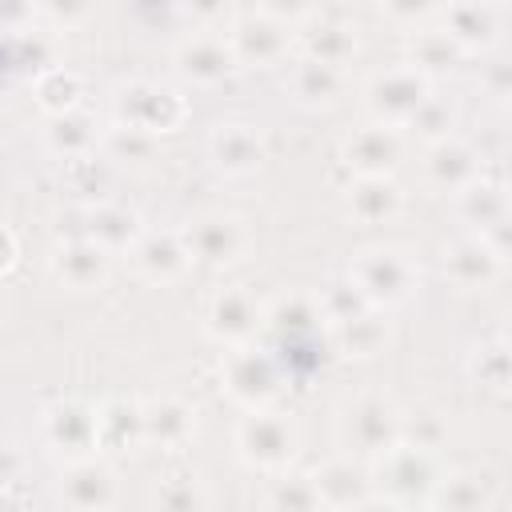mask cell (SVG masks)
Segmentation results:
<instances>
[{"label":"cell","instance_id":"obj_1","mask_svg":"<svg viewBox=\"0 0 512 512\" xmlns=\"http://www.w3.org/2000/svg\"><path fill=\"white\" fill-rule=\"evenodd\" d=\"M440 452L416 448L408 440L388 444L380 456L368 460V484L376 504L392 508H412V504H432V492L440 484Z\"/></svg>","mask_w":512,"mask_h":512},{"label":"cell","instance_id":"obj_2","mask_svg":"<svg viewBox=\"0 0 512 512\" xmlns=\"http://www.w3.org/2000/svg\"><path fill=\"white\" fill-rule=\"evenodd\" d=\"M348 276L356 280V288L368 296V304L376 308H400L404 300H412V292L420 288V264L408 248L400 244H372L360 248L348 264Z\"/></svg>","mask_w":512,"mask_h":512},{"label":"cell","instance_id":"obj_3","mask_svg":"<svg viewBox=\"0 0 512 512\" xmlns=\"http://www.w3.org/2000/svg\"><path fill=\"white\" fill-rule=\"evenodd\" d=\"M232 444L248 468L276 476V472L292 468V460L300 452V428H296L292 412L264 404V408H248V416L236 424Z\"/></svg>","mask_w":512,"mask_h":512},{"label":"cell","instance_id":"obj_4","mask_svg":"<svg viewBox=\"0 0 512 512\" xmlns=\"http://www.w3.org/2000/svg\"><path fill=\"white\" fill-rule=\"evenodd\" d=\"M336 440H340L344 456L372 460L388 444L400 440V408L388 396H380V392L348 396L336 408Z\"/></svg>","mask_w":512,"mask_h":512},{"label":"cell","instance_id":"obj_5","mask_svg":"<svg viewBox=\"0 0 512 512\" xmlns=\"http://www.w3.org/2000/svg\"><path fill=\"white\" fill-rule=\"evenodd\" d=\"M112 108H116L120 124H132L148 136L172 132L188 116V100L176 88L160 84V80H124V84H116Z\"/></svg>","mask_w":512,"mask_h":512},{"label":"cell","instance_id":"obj_6","mask_svg":"<svg viewBox=\"0 0 512 512\" xmlns=\"http://www.w3.org/2000/svg\"><path fill=\"white\" fill-rule=\"evenodd\" d=\"M220 380H224V392H228L240 408H264V404H272L276 392H280V360L268 356L264 348L232 344V348L224 352Z\"/></svg>","mask_w":512,"mask_h":512},{"label":"cell","instance_id":"obj_7","mask_svg":"<svg viewBox=\"0 0 512 512\" xmlns=\"http://www.w3.org/2000/svg\"><path fill=\"white\" fill-rule=\"evenodd\" d=\"M428 92H432L428 76L404 60V64H396V68L376 72V76L364 84V104H368L372 120L404 128V124H408V116L424 104V96H428Z\"/></svg>","mask_w":512,"mask_h":512},{"label":"cell","instance_id":"obj_8","mask_svg":"<svg viewBox=\"0 0 512 512\" xmlns=\"http://www.w3.org/2000/svg\"><path fill=\"white\" fill-rule=\"evenodd\" d=\"M40 440L60 460H80L100 448L96 408L84 400H56L40 412Z\"/></svg>","mask_w":512,"mask_h":512},{"label":"cell","instance_id":"obj_9","mask_svg":"<svg viewBox=\"0 0 512 512\" xmlns=\"http://www.w3.org/2000/svg\"><path fill=\"white\" fill-rule=\"evenodd\" d=\"M292 32L296 28H288L264 12H252V16H240L224 36H228L240 68H276V64H288V52L296 48Z\"/></svg>","mask_w":512,"mask_h":512},{"label":"cell","instance_id":"obj_10","mask_svg":"<svg viewBox=\"0 0 512 512\" xmlns=\"http://www.w3.org/2000/svg\"><path fill=\"white\" fill-rule=\"evenodd\" d=\"M204 328H208L212 340H220L228 348L232 344H252L256 332L264 328V304L244 284H228V288L212 292L208 312H204Z\"/></svg>","mask_w":512,"mask_h":512},{"label":"cell","instance_id":"obj_11","mask_svg":"<svg viewBox=\"0 0 512 512\" xmlns=\"http://www.w3.org/2000/svg\"><path fill=\"white\" fill-rule=\"evenodd\" d=\"M172 64L180 72L184 84H196V88H212V84H224L240 64L232 56V44L224 32H212V28H200L192 32L188 40L176 44L172 52Z\"/></svg>","mask_w":512,"mask_h":512},{"label":"cell","instance_id":"obj_12","mask_svg":"<svg viewBox=\"0 0 512 512\" xmlns=\"http://www.w3.org/2000/svg\"><path fill=\"white\" fill-rule=\"evenodd\" d=\"M400 152H404L400 128L396 124H380V120L360 124L340 140V160L356 176H388L400 164Z\"/></svg>","mask_w":512,"mask_h":512},{"label":"cell","instance_id":"obj_13","mask_svg":"<svg viewBox=\"0 0 512 512\" xmlns=\"http://www.w3.org/2000/svg\"><path fill=\"white\" fill-rule=\"evenodd\" d=\"M184 244H188L192 260L224 268V264H236L248 252V228L232 212H204L184 228Z\"/></svg>","mask_w":512,"mask_h":512},{"label":"cell","instance_id":"obj_14","mask_svg":"<svg viewBox=\"0 0 512 512\" xmlns=\"http://www.w3.org/2000/svg\"><path fill=\"white\" fill-rule=\"evenodd\" d=\"M56 496H60V504L84 508V512L112 508L116 504V472L104 460H96V452L80 456V460H64L60 480H56Z\"/></svg>","mask_w":512,"mask_h":512},{"label":"cell","instance_id":"obj_15","mask_svg":"<svg viewBox=\"0 0 512 512\" xmlns=\"http://www.w3.org/2000/svg\"><path fill=\"white\" fill-rule=\"evenodd\" d=\"M128 260L140 280L148 284H172L188 272L192 252L184 244V232H140L136 244L128 248Z\"/></svg>","mask_w":512,"mask_h":512},{"label":"cell","instance_id":"obj_16","mask_svg":"<svg viewBox=\"0 0 512 512\" xmlns=\"http://www.w3.org/2000/svg\"><path fill=\"white\" fill-rule=\"evenodd\" d=\"M308 476L316 484L320 508H364V504H376L372 500V484H368V468L356 456H336V460L320 464Z\"/></svg>","mask_w":512,"mask_h":512},{"label":"cell","instance_id":"obj_17","mask_svg":"<svg viewBox=\"0 0 512 512\" xmlns=\"http://www.w3.org/2000/svg\"><path fill=\"white\" fill-rule=\"evenodd\" d=\"M500 264L504 256L480 236V232H468L460 236L452 248H444V276L464 288V292H476V288H488L496 276H500Z\"/></svg>","mask_w":512,"mask_h":512},{"label":"cell","instance_id":"obj_18","mask_svg":"<svg viewBox=\"0 0 512 512\" xmlns=\"http://www.w3.org/2000/svg\"><path fill=\"white\" fill-rule=\"evenodd\" d=\"M208 156H212V168L224 176H252L264 160V140L252 124L228 120V124H216V132L208 136Z\"/></svg>","mask_w":512,"mask_h":512},{"label":"cell","instance_id":"obj_19","mask_svg":"<svg viewBox=\"0 0 512 512\" xmlns=\"http://www.w3.org/2000/svg\"><path fill=\"white\" fill-rule=\"evenodd\" d=\"M108 268H112V252H104L100 244H92L88 236H76L68 244H60L52 252V276L72 288V292H92L108 280Z\"/></svg>","mask_w":512,"mask_h":512},{"label":"cell","instance_id":"obj_20","mask_svg":"<svg viewBox=\"0 0 512 512\" xmlns=\"http://www.w3.org/2000/svg\"><path fill=\"white\" fill-rule=\"evenodd\" d=\"M284 88L292 92V100L300 108H332L344 96L348 76L336 64H324V60H312V56H296L288 64V84Z\"/></svg>","mask_w":512,"mask_h":512},{"label":"cell","instance_id":"obj_21","mask_svg":"<svg viewBox=\"0 0 512 512\" xmlns=\"http://www.w3.org/2000/svg\"><path fill=\"white\" fill-rule=\"evenodd\" d=\"M400 204H404V192L388 176H360L344 196V212L356 224H388L400 216Z\"/></svg>","mask_w":512,"mask_h":512},{"label":"cell","instance_id":"obj_22","mask_svg":"<svg viewBox=\"0 0 512 512\" xmlns=\"http://www.w3.org/2000/svg\"><path fill=\"white\" fill-rule=\"evenodd\" d=\"M424 176H428V184H432V188H440V192H460L468 180H476V176H480V168H476V152H472L468 144H460V140L444 136V140L428 144Z\"/></svg>","mask_w":512,"mask_h":512},{"label":"cell","instance_id":"obj_23","mask_svg":"<svg viewBox=\"0 0 512 512\" xmlns=\"http://www.w3.org/2000/svg\"><path fill=\"white\" fill-rule=\"evenodd\" d=\"M196 432V408H188L176 396H160L144 404V444L180 448Z\"/></svg>","mask_w":512,"mask_h":512},{"label":"cell","instance_id":"obj_24","mask_svg":"<svg viewBox=\"0 0 512 512\" xmlns=\"http://www.w3.org/2000/svg\"><path fill=\"white\" fill-rule=\"evenodd\" d=\"M88 224H84V236L92 240V244H100L104 252H128L132 244H136V236L144 232V224H140V216L132 212V208H124V204H92L88 208V216H84Z\"/></svg>","mask_w":512,"mask_h":512},{"label":"cell","instance_id":"obj_25","mask_svg":"<svg viewBox=\"0 0 512 512\" xmlns=\"http://www.w3.org/2000/svg\"><path fill=\"white\" fill-rule=\"evenodd\" d=\"M320 320L324 316H320L316 296H280L276 304L264 308V328L280 340V348H292L304 336H312Z\"/></svg>","mask_w":512,"mask_h":512},{"label":"cell","instance_id":"obj_26","mask_svg":"<svg viewBox=\"0 0 512 512\" xmlns=\"http://www.w3.org/2000/svg\"><path fill=\"white\" fill-rule=\"evenodd\" d=\"M332 344L340 356H352V360H368L376 356L384 344H388V320H384V308H364L340 324H332Z\"/></svg>","mask_w":512,"mask_h":512},{"label":"cell","instance_id":"obj_27","mask_svg":"<svg viewBox=\"0 0 512 512\" xmlns=\"http://www.w3.org/2000/svg\"><path fill=\"white\" fill-rule=\"evenodd\" d=\"M296 48H300V56H312V60H324V64H336V68H348V60L356 56L360 40H356V28H348V24L312 20L296 36Z\"/></svg>","mask_w":512,"mask_h":512},{"label":"cell","instance_id":"obj_28","mask_svg":"<svg viewBox=\"0 0 512 512\" xmlns=\"http://www.w3.org/2000/svg\"><path fill=\"white\" fill-rule=\"evenodd\" d=\"M444 32L468 52L496 40V4L488 0H452L444 8Z\"/></svg>","mask_w":512,"mask_h":512},{"label":"cell","instance_id":"obj_29","mask_svg":"<svg viewBox=\"0 0 512 512\" xmlns=\"http://www.w3.org/2000/svg\"><path fill=\"white\" fill-rule=\"evenodd\" d=\"M44 144L64 160H80L100 144V128H96V120L88 112L68 108V112H56L52 124L44 128Z\"/></svg>","mask_w":512,"mask_h":512},{"label":"cell","instance_id":"obj_30","mask_svg":"<svg viewBox=\"0 0 512 512\" xmlns=\"http://www.w3.org/2000/svg\"><path fill=\"white\" fill-rule=\"evenodd\" d=\"M456 216L472 228V232H488L496 228L504 216H508V204H504V188L492 184V180H468L460 192H456Z\"/></svg>","mask_w":512,"mask_h":512},{"label":"cell","instance_id":"obj_31","mask_svg":"<svg viewBox=\"0 0 512 512\" xmlns=\"http://www.w3.org/2000/svg\"><path fill=\"white\" fill-rule=\"evenodd\" d=\"M96 424H100V448H136L144 444V404L136 400H108L96 408Z\"/></svg>","mask_w":512,"mask_h":512},{"label":"cell","instance_id":"obj_32","mask_svg":"<svg viewBox=\"0 0 512 512\" xmlns=\"http://www.w3.org/2000/svg\"><path fill=\"white\" fill-rule=\"evenodd\" d=\"M492 500H496V480L480 468L444 472L432 492V504H444V508H488Z\"/></svg>","mask_w":512,"mask_h":512},{"label":"cell","instance_id":"obj_33","mask_svg":"<svg viewBox=\"0 0 512 512\" xmlns=\"http://www.w3.org/2000/svg\"><path fill=\"white\" fill-rule=\"evenodd\" d=\"M460 56H464V48H460L444 28H420V32L408 40V64L420 68L424 76H428V72H440V68H452Z\"/></svg>","mask_w":512,"mask_h":512},{"label":"cell","instance_id":"obj_34","mask_svg":"<svg viewBox=\"0 0 512 512\" xmlns=\"http://www.w3.org/2000/svg\"><path fill=\"white\" fill-rule=\"evenodd\" d=\"M316 304H320V316L328 320V324H340V320H348V316H356V312H364V308H376V304H368V296L356 288V280L344 272V276H332L320 292H316Z\"/></svg>","mask_w":512,"mask_h":512},{"label":"cell","instance_id":"obj_35","mask_svg":"<svg viewBox=\"0 0 512 512\" xmlns=\"http://www.w3.org/2000/svg\"><path fill=\"white\" fill-rule=\"evenodd\" d=\"M80 96H84V80H80L76 72H68V68H48V72L36 80V100H40V108L52 112V116L76 108Z\"/></svg>","mask_w":512,"mask_h":512},{"label":"cell","instance_id":"obj_36","mask_svg":"<svg viewBox=\"0 0 512 512\" xmlns=\"http://www.w3.org/2000/svg\"><path fill=\"white\" fill-rule=\"evenodd\" d=\"M452 124H456V108L444 100V96H424V104L408 116V132L412 136H420L424 144H436V140H444V136H452Z\"/></svg>","mask_w":512,"mask_h":512},{"label":"cell","instance_id":"obj_37","mask_svg":"<svg viewBox=\"0 0 512 512\" xmlns=\"http://www.w3.org/2000/svg\"><path fill=\"white\" fill-rule=\"evenodd\" d=\"M268 508H288V512H304V508H320V496H316V484L312 476H292L288 468L276 472V480L268 484V496H264Z\"/></svg>","mask_w":512,"mask_h":512},{"label":"cell","instance_id":"obj_38","mask_svg":"<svg viewBox=\"0 0 512 512\" xmlns=\"http://www.w3.org/2000/svg\"><path fill=\"white\" fill-rule=\"evenodd\" d=\"M448 436V424L440 420L436 408H416V412H400V440L416 444V448H428V452H440Z\"/></svg>","mask_w":512,"mask_h":512},{"label":"cell","instance_id":"obj_39","mask_svg":"<svg viewBox=\"0 0 512 512\" xmlns=\"http://www.w3.org/2000/svg\"><path fill=\"white\" fill-rule=\"evenodd\" d=\"M100 144H104V152L112 156V160H148L152 156V148H156V136H148V132H140V128H132V124H112L104 136H100Z\"/></svg>","mask_w":512,"mask_h":512},{"label":"cell","instance_id":"obj_40","mask_svg":"<svg viewBox=\"0 0 512 512\" xmlns=\"http://www.w3.org/2000/svg\"><path fill=\"white\" fill-rule=\"evenodd\" d=\"M472 376L480 384H488L492 392H504L508 384V356H504V344H492V348H480L472 356Z\"/></svg>","mask_w":512,"mask_h":512},{"label":"cell","instance_id":"obj_41","mask_svg":"<svg viewBox=\"0 0 512 512\" xmlns=\"http://www.w3.org/2000/svg\"><path fill=\"white\" fill-rule=\"evenodd\" d=\"M156 504H164V508H200V504H208V496L192 476H172V480H160Z\"/></svg>","mask_w":512,"mask_h":512},{"label":"cell","instance_id":"obj_42","mask_svg":"<svg viewBox=\"0 0 512 512\" xmlns=\"http://www.w3.org/2000/svg\"><path fill=\"white\" fill-rule=\"evenodd\" d=\"M92 8H96V0H36V12H40L44 20H52L56 28H76V24H84V20L92 16Z\"/></svg>","mask_w":512,"mask_h":512},{"label":"cell","instance_id":"obj_43","mask_svg":"<svg viewBox=\"0 0 512 512\" xmlns=\"http://www.w3.org/2000/svg\"><path fill=\"white\" fill-rule=\"evenodd\" d=\"M380 4V12L392 20V24H400V28H416V24H424L436 8H440V0H376Z\"/></svg>","mask_w":512,"mask_h":512},{"label":"cell","instance_id":"obj_44","mask_svg":"<svg viewBox=\"0 0 512 512\" xmlns=\"http://www.w3.org/2000/svg\"><path fill=\"white\" fill-rule=\"evenodd\" d=\"M316 4L320 0H260V12L280 20V24H288V28H296V24H308L316 16Z\"/></svg>","mask_w":512,"mask_h":512},{"label":"cell","instance_id":"obj_45","mask_svg":"<svg viewBox=\"0 0 512 512\" xmlns=\"http://www.w3.org/2000/svg\"><path fill=\"white\" fill-rule=\"evenodd\" d=\"M36 16V0H0V32H20Z\"/></svg>","mask_w":512,"mask_h":512},{"label":"cell","instance_id":"obj_46","mask_svg":"<svg viewBox=\"0 0 512 512\" xmlns=\"http://www.w3.org/2000/svg\"><path fill=\"white\" fill-rule=\"evenodd\" d=\"M188 12H192L204 28H212V24L228 12V0H188Z\"/></svg>","mask_w":512,"mask_h":512},{"label":"cell","instance_id":"obj_47","mask_svg":"<svg viewBox=\"0 0 512 512\" xmlns=\"http://www.w3.org/2000/svg\"><path fill=\"white\" fill-rule=\"evenodd\" d=\"M16 476H20V452L8 440H0V484H12Z\"/></svg>","mask_w":512,"mask_h":512},{"label":"cell","instance_id":"obj_48","mask_svg":"<svg viewBox=\"0 0 512 512\" xmlns=\"http://www.w3.org/2000/svg\"><path fill=\"white\" fill-rule=\"evenodd\" d=\"M12 260H16V240H12L8 228H0V272L12 268Z\"/></svg>","mask_w":512,"mask_h":512},{"label":"cell","instance_id":"obj_49","mask_svg":"<svg viewBox=\"0 0 512 512\" xmlns=\"http://www.w3.org/2000/svg\"><path fill=\"white\" fill-rule=\"evenodd\" d=\"M488 4H500V0H488Z\"/></svg>","mask_w":512,"mask_h":512}]
</instances>
